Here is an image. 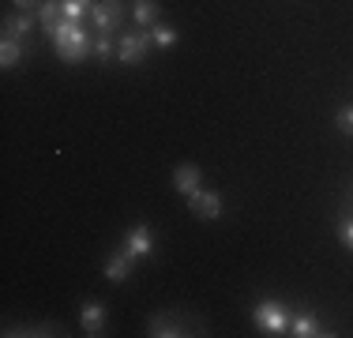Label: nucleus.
Returning a JSON list of instances; mask_svg holds the SVG:
<instances>
[{
    "label": "nucleus",
    "mask_w": 353,
    "mask_h": 338,
    "mask_svg": "<svg viewBox=\"0 0 353 338\" xmlns=\"http://www.w3.org/2000/svg\"><path fill=\"white\" fill-rule=\"evenodd\" d=\"M136 23L143 30H150L158 23V4H154V0H139V4H136Z\"/></svg>",
    "instance_id": "obj_13"
},
{
    "label": "nucleus",
    "mask_w": 353,
    "mask_h": 338,
    "mask_svg": "<svg viewBox=\"0 0 353 338\" xmlns=\"http://www.w3.org/2000/svg\"><path fill=\"white\" fill-rule=\"evenodd\" d=\"M30 30H34V15H27V12H23L19 19H4V38H19L23 41Z\"/></svg>",
    "instance_id": "obj_10"
},
{
    "label": "nucleus",
    "mask_w": 353,
    "mask_h": 338,
    "mask_svg": "<svg viewBox=\"0 0 353 338\" xmlns=\"http://www.w3.org/2000/svg\"><path fill=\"white\" fill-rule=\"evenodd\" d=\"M90 23H94L98 34H109L121 27V4L117 0H105V4H94L90 8Z\"/></svg>",
    "instance_id": "obj_5"
},
{
    "label": "nucleus",
    "mask_w": 353,
    "mask_h": 338,
    "mask_svg": "<svg viewBox=\"0 0 353 338\" xmlns=\"http://www.w3.org/2000/svg\"><path fill=\"white\" fill-rule=\"evenodd\" d=\"M19 61H23L19 38H4V41H0V64H4V68H15Z\"/></svg>",
    "instance_id": "obj_12"
},
{
    "label": "nucleus",
    "mask_w": 353,
    "mask_h": 338,
    "mask_svg": "<svg viewBox=\"0 0 353 338\" xmlns=\"http://www.w3.org/2000/svg\"><path fill=\"white\" fill-rule=\"evenodd\" d=\"M61 8H64V19H72V23H79L83 15H90V0H61Z\"/></svg>",
    "instance_id": "obj_16"
},
{
    "label": "nucleus",
    "mask_w": 353,
    "mask_h": 338,
    "mask_svg": "<svg viewBox=\"0 0 353 338\" xmlns=\"http://www.w3.org/2000/svg\"><path fill=\"white\" fill-rule=\"evenodd\" d=\"M79 324H83V331H87L90 338H94V335H102V327H105V308H102L98 301L83 304V312H79Z\"/></svg>",
    "instance_id": "obj_6"
},
{
    "label": "nucleus",
    "mask_w": 353,
    "mask_h": 338,
    "mask_svg": "<svg viewBox=\"0 0 353 338\" xmlns=\"http://www.w3.org/2000/svg\"><path fill=\"white\" fill-rule=\"evenodd\" d=\"M150 335H158V338H176V335H184L181 331V324H176V319H165V316H154L150 319Z\"/></svg>",
    "instance_id": "obj_15"
},
{
    "label": "nucleus",
    "mask_w": 353,
    "mask_h": 338,
    "mask_svg": "<svg viewBox=\"0 0 353 338\" xmlns=\"http://www.w3.org/2000/svg\"><path fill=\"white\" fill-rule=\"evenodd\" d=\"M339 237H342V244H346V248H353V218H346V222L339 226Z\"/></svg>",
    "instance_id": "obj_20"
},
{
    "label": "nucleus",
    "mask_w": 353,
    "mask_h": 338,
    "mask_svg": "<svg viewBox=\"0 0 353 338\" xmlns=\"http://www.w3.org/2000/svg\"><path fill=\"white\" fill-rule=\"evenodd\" d=\"M339 128L346 132V135H353V106H346V109H339Z\"/></svg>",
    "instance_id": "obj_18"
},
{
    "label": "nucleus",
    "mask_w": 353,
    "mask_h": 338,
    "mask_svg": "<svg viewBox=\"0 0 353 338\" xmlns=\"http://www.w3.org/2000/svg\"><path fill=\"white\" fill-rule=\"evenodd\" d=\"M61 15H64V8L57 4V0H46V4L38 8V19L46 23V30H49V34H53L57 27H61Z\"/></svg>",
    "instance_id": "obj_11"
},
{
    "label": "nucleus",
    "mask_w": 353,
    "mask_h": 338,
    "mask_svg": "<svg viewBox=\"0 0 353 338\" xmlns=\"http://www.w3.org/2000/svg\"><path fill=\"white\" fill-rule=\"evenodd\" d=\"M150 41H158L162 49H170V46H176V30L165 27V23H154V27H150Z\"/></svg>",
    "instance_id": "obj_17"
},
{
    "label": "nucleus",
    "mask_w": 353,
    "mask_h": 338,
    "mask_svg": "<svg viewBox=\"0 0 353 338\" xmlns=\"http://www.w3.org/2000/svg\"><path fill=\"white\" fill-rule=\"evenodd\" d=\"M252 319H256V324L263 327L267 335H285V331H290V316H285V308H282L279 301H263V304H256Z\"/></svg>",
    "instance_id": "obj_2"
},
{
    "label": "nucleus",
    "mask_w": 353,
    "mask_h": 338,
    "mask_svg": "<svg viewBox=\"0 0 353 338\" xmlns=\"http://www.w3.org/2000/svg\"><path fill=\"white\" fill-rule=\"evenodd\" d=\"M132 259H136V256H132L128 248L117 252V256H109V264H105V278H109V282H124V278L132 275Z\"/></svg>",
    "instance_id": "obj_7"
},
{
    "label": "nucleus",
    "mask_w": 353,
    "mask_h": 338,
    "mask_svg": "<svg viewBox=\"0 0 353 338\" xmlns=\"http://www.w3.org/2000/svg\"><path fill=\"white\" fill-rule=\"evenodd\" d=\"M293 335H297V338H312V335H323V331H319V319L312 316V312H305V316L293 319Z\"/></svg>",
    "instance_id": "obj_14"
},
{
    "label": "nucleus",
    "mask_w": 353,
    "mask_h": 338,
    "mask_svg": "<svg viewBox=\"0 0 353 338\" xmlns=\"http://www.w3.org/2000/svg\"><path fill=\"white\" fill-rule=\"evenodd\" d=\"M49 38H53V49L61 53V61H83V57L94 49V46H90V38L79 30V23H72V19H64L61 27L49 34Z\"/></svg>",
    "instance_id": "obj_1"
},
{
    "label": "nucleus",
    "mask_w": 353,
    "mask_h": 338,
    "mask_svg": "<svg viewBox=\"0 0 353 338\" xmlns=\"http://www.w3.org/2000/svg\"><path fill=\"white\" fill-rule=\"evenodd\" d=\"M94 53L102 57V61H109V57H113V46H109V38H105V34H98V41H94Z\"/></svg>",
    "instance_id": "obj_19"
},
{
    "label": "nucleus",
    "mask_w": 353,
    "mask_h": 338,
    "mask_svg": "<svg viewBox=\"0 0 353 338\" xmlns=\"http://www.w3.org/2000/svg\"><path fill=\"white\" fill-rule=\"evenodd\" d=\"M173 188L176 192H184V196H188V192H196L199 188V166H176L173 169Z\"/></svg>",
    "instance_id": "obj_8"
},
{
    "label": "nucleus",
    "mask_w": 353,
    "mask_h": 338,
    "mask_svg": "<svg viewBox=\"0 0 353 338\" xmlns=\"http://www.w3.org/2000/svg\"><path fill=\"white\" fill-rule=\"evenodd\" d=\"M147 46H150V30H143V34H124L117 57H121V64H139L143 57H147Z\"/></svg>",
    "instance_id": "obj_3"
},
{
    "label": "nucleus",
    "mask_w": 353,
    "mask_h": 338,
    "mask_svg": "<svg viewBox=\"0 0 353 338\" xmlns=\"http://www.w3.org/2000/svg\"><path fill=\"white\" fill-rule=\"evenodd\" d=\"M188 207L196 218H207V222H214V218L222 215V199H218L214 192H203V188L188 192Z\"/></svg>",
    "instance_id": "obj_4"
},
{
    "label": "nucleus",
    "mask_w": 353,
    "mask_h": 338,
    "mask_svg": "<svg viewBox=\"0 0 353 338\" xmlns=\"http://www.w3.org/2000/svg\"><path fill=\"white\" fill-rule=\"evenodd\" d=\"M154 248V237H150L147 226H136V230L128 233V252L132 256H147V252Z\"/></svg>",
    "instance_id": "obj_9"
},
{
    "label": "nucleus",
    "mask_w": 353,
    "mask_h": 338,
    "mask_svg": "<svg viewBox=\"0 0 353 338\" xmlns=\"http://www.w3.org/2000/svg\"><path fill=\"white\" fill-rule=\"evenodd\" d=\"M12 4H19V8H23V12H30V8H34V4H38V0H12Z\"/></svg>",
    "instance_id": "obj_21"
}]
</instances>
